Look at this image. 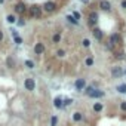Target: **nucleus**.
<instances>
[{"label": "nucleus", "instance_id": "obj_7", "mask_svg": "<svg viewBox=\"0 0 126 126\" xmlns=\"http://www.w3.org/2000/svg\"><path fill=\"white\" fill-rule=\"evenodd\" d=\"M99 8H101L102 11L108 12V11L111 9V5H110V2H107V0H101V2H99Z\"/></svg>", "mask_w": 126, "mask_h": 126}, {"label": "nucleus", "instance_id": "obj_20", "mask_svg": "<svg viewBox=\"0 0 126 126\" xmlns=\"http://www.w3.org/2000/svg\"><path fill=\"white\" fill-rule=\"evenodd\" d=\"M58 125V117L56 116H52L50 117V126H56Z\"/></svg>", "mask_w": 126, "mask_h": 126}, {"label": "nucleus", "instance_id": "obj_18", "mask_svg": "<svg viewBox=\"0 0 126 126\" xmlns=\"http://www.w3.org/2000/svg\"><path fill=\"white\" fill-rule=\"evenodd\" d=\"M85 64H86V67H92L94 65V58L92 56H88L86 61H85Z\"/></svg>", "mask_w": 126, "mask_h": 126}, {"label": "nucleus", "instance_id": "obj_28", "mask_svg": "<svg viewBox=\"0 0 126 126\" xmlns=\"http://www.w3.org/2000/svg\"><path fill=\"white\" fill-rule=\"evenodd\" d=\"M8 22H9V24H14V22H15V16H14V15H9V16H8Z\"/></svg>", "mask_w": 126, "mask_h": 126}, {"label": "nucleus", "instance_id": "obj_30", "mask_svg": "<svg viewBox=\"0 0 126 126\" xmlns=\"http://www.w3.org/2000/svg\"><path fill=\"white\" fill-rule=\"evenodd\" d=\"M120 110H122V111H126V101L120 102Z\"/></svg>", "mask_w": 126, "mask_h": 126}, {"label": "nucleus", "instance_id": "obj_4", "mask_svg": "<svg viewBox=\"0 0 126 126\" xmlns=\"http://www.w3.org/2000/svg\"><path fill=\"white\" fill-rule=\"evenodd\" d=\"M43 52H45V45L40 43V42L36 43V46H34V53H36V55H42Z\"/></svg>", "mask_w": 126, "mask_h": 126}, {"label": "nucleus", "instance_id": "obj_5", "mask_svg": "<svg viewBox=\"0 0 126 126\" xmlns=\"http://www.w3.org/2000/svg\"><path fill=\"white\" fill-rule=\"evenodd\" d=\"M96 21H98V14H96V12H91L89 19H88L89 25H95V24H96Z\"/></svg>", "mask_w": 126, "mask_h": 126}, {"label": "nucleus", "instance_id": "obj_29", "mask_svg": "<svg viewBox=\"0 0 126 126\" xmlns=\"http://www.w3.org/2000/svg\"><path fill=\"white\" fill-rule=\"evenodd\" d=\"M73 16H74V19H77V21L80 19V14H79L77 11H74V12H73Z\"/></svg>", "mask_w": 126, "mask_h": 126}, {"label": "nucleus", "instance_id": "obj_10", "mask_svg": "<svg viewBox=\"0 0 126 126\" xmlns=\"http://www.w3.org/2000/svg\"><path fill=\"white\" fill-rule=\"evenodd\" d=\"M74 86H76V89H77V91H82V89H85V86H86V82H85V79H79V80H76Z\"/></svg>", "mask_w": 126, "mask_h": 126}, {"label": "nucleus", "instance_id": "obj_2", "mask_svg": "<svg viewBox=\"0 0 126 126\" xmlns=\"http://www.w3.org/2000/svg\"><path fill=\"white\" fill-rule=\"evenodd\" d=\"M24 86H25V89H27V91H34V89H36V82H34V79H31V77L25 79Z\"/></svg>", "mask_w": 126, "mask_h": 126}, {"label": "nucleus", "instance_id": "obj_21", "mask_svg": "<svg viewBox=\"0 0 126 126\" xmlns=\"http://www.w3.org/2000/svg\"><path fill=\"white\" fill-rule=\"evenodd\" d=\"M25 67H27V68H34V62L30 61V59H27V61H25Z\"/></svg>", "mask_w": 126, "mask_h": 126}, {"label": "nucleus", "instance_id": "obj_3", "mask_svg": "<svg viewBox=\"0 0 126 126\" xmlns=\"http://www.w3.org/2000/svg\"><path fill=\"white\" fill-rule=\"evenodd\" d=\"M105 95V92L104 91H101V89H94L92 91V94L89 95V98H102Z\"/></svg>", "mask_w": 126, "mask_h": 126}, {"label": "nucleus", "instance_id": "obj_11", "mask_svg": "<svg viewBox=\"0 0 126 126\" xmlns=\"http://www.w3.org/2000/svg\"><path fill=\"white\" fill-rule=\"evenodd\" d=\"M15 12H16V14H24V12H25L24 3H16V5H15Z\"/></svg>", "mask_w": 126, "mask_h": 126}, {"label": "nucleus", "instance_id": "obj_13", "mask_svg": "<svg viewBox=\"0 0 126 126\" xmlns=\"http://www.w3.org/2000/svg\"><path fill=\"white\" fill-rule=\"evenodd\" d=\"M94 36H95L96 40H101V39L104 37V33H102L99 28H95V30H94Z\"/></svg>", "mask_w": 126, "mask_h": 126}, {"label": "nucleus", "instance_id": "obj_12", "mask_svg": "<svg viewBox=\"0 0 126 126\" xmlns=\"http://www.w3.org/2000/svg\"><path fill=\"white\" fill-rule=\"evenodd\" d=\"M92 108H94V111H95V113H101V111L104 110V105H102V102H95Z\"/></svg>", "mask_w": 126, "mask_h": 126}, {"label": "nucleus", "instance_id": "obj_17", "mask_svg": "<svg viewBox=\"0 0 126 126\" xmlns=\"http://www.w3.org/2000/svg\"><path fill=\"white\" fill-rule=\"evenodd\" d=\"M116 89H117L119 94H126V85H125V83H123V85H119Z\"/></svg>", "mask_w": 126, "mask_h": 126}, {"label": "nucleus", "instance_id": "obj_15", "mask_svg": "<svg viewBox=\"0 0 126 126\" xmlns=\"http://www.w3.org/2000/svg\"><path fill=\"white\" fill-rule=\"evenodd\" d=\"M82 119H83V114H82L80 111H74V113H73V120H74V122H80Z\"/></svg>", "mask_w": 126, "mask_h": 126}, {"label": "nucleus", "instance_id": "obj_22", "mask_svg": "<svg viewBox=\"0 0 126 126\" xmlns=\"http://www.w3.org/2000/svg\"><path fill=\"white\" fill-rule=\"evenodd\" d=\"M52 40H53V43H59V40H61V36H59V33H56V34H53V37H52Z\"/></svg>", "mask_w": 126, "mask_h": 126}, {"label": "nucleus", "instance_id": "obj_23", "mask_svg": "<svg viewBox=\"0 0 126 126\" xmlns=\"http://www.w3.org/2000/svg\"><path fill=\"white\" fill-rule=\"evenodd\" d=\"M6 62H8L9 68H14V67H15V62H14V59H12V58H8V59H6Z\"/></svg>", "mask_w": 126, "mask_h": 126}, {"label": "nucleus", "instance_id": "obj_6", "mask_svg": "<svg viewBox=\"0 0 126 126\" xmlns=\"http://www.w3.org/2000/svg\"><path fill=\"white\" fill-rule=\"evenodd\" d=\"M111 76H113V77H122V76H123V70H122L120 67H113Z\"/></svg>", "mask_w": 126, "mask_h": 126}, {"label": "nucleus", "instance_id": "obj_31", "mask_svg": "<svg viewBox=\"0 0 126 126\" xmlns=\"http://www.w3.org/2000/svg\"><path fill=\"white\" fill-rule=\"evenodd\" d=\"M122 8L126 9V0H122Z\"/></svg>", "mask_w": 126, "mask_h": 126}, {"label": "nucleus", "instance_id": "obj_14", "mask_svg": "<svg viewBox=\"0 0 126 126\" xmlns=\"http://www.w3.org/2000/svg\"><path fill=\"white\" fill-rule=\"evenodd\" d=\"M110 42L113 43V45H117V43H120V36L119 34H111V37H110Z\"/></svg>", "mask_w": 126, "mask_h": 126}, {"label": "nucleus", "instance_id": "obj_8", "mask_svg": "<svg viewBox=\"0 0 126 126\" xmlns=\"http://www.w3.org/2000/svg\"><path fill=\"white\" fill-rule=\"evenodd\" d=\"M53 105H55L56 108H64V99H62L61 96H56V98L53 99Z\"/></svg>", "mask_w": 126, "mask_h": 126}, {"label": "nucleus", "instance_id": "obj_9", "mask_svg": "<svg viewBox=\"0 0 126 126\" xmlns=\"http://www.w3.org/2000/svg\"><path fill=\"white\" fill-rule=\"evenodd\" d=\"M43 9H45L46 12H53V11H55V3H53V2H46V3L43 5Z\"/></svg>", "mask_w": 126, "mask_h": 126}, {"label": "nucleus", "instance_id": "obj_1", "mask_svg": "<svg viewBox=\"0 0 126 126\" xmlns=\"http://www.w3.org/2000/svg\"><path fill=\"white\" fill-rule=\"evenodd\" d=\"M40 15H42V8L40 6H31L30 8V16L40 18Z\"/></svg>", "mask_w": 126, "mask_h": 126}, {"label": "nucleus", "instance_id": "obj_19", "mask_svg": "<svg viewBox=\"0 0 126 126\" xmlns=\"http://www.w3.org/2000/svg\"><path fill=\"white\" fill-rule=\"evenodd\" d=\"M67 19H68V22H71V24H76V25L79 24V21H77V19H74V16H73V15H68V16H67Z\"/></svg>", "mask_w": 126, "mask_h": 126}, {"label": "nucleus", "instance_id": "obj_32", "mask_svg": "<svg viewBox=\"0 0 126 126\" xmlns=\"http://www.w3.org/2000/svg\"><path fill=\"white\" fill-rule=\"evenodd\" d=\"M2 40H3V33L0 31V42H2Z\"/></svg>", "mask_w": 126, "mask_h": 126}, {"label": "nucleus", "instance_id": "obj_26", "mask_svg": "<svg viewBox=\"0 0 126 126\" xmlns=\"http://www.w3.org/2000/svg\"><path fill=\"white\" fill-rule=\"evenodd\" d=\"M92 91H94V88H92V86L85 88V94H86V95H91V94H92Z\"/></svg>", "mask_w": 126, "mask_h": 126}, {"label": "nucleus", "instance_id": "obj_16", "mask_svg": "<svg viewBox=\"0 0 126 126\" xmlns=\"http://www.w3.org/2000/svg\"><path fill=\"white\" fill-rule=\"evenodd\" d=\"M12 36H14V40H15V43H16V45H21V43H22V39L16 34V31H15V30H12Z\"/></svg>", "mask_w": 126, "mask_h": 126}, {"label": "nucleus", "instance_id": "obj_33", "mask_svg": "<svg viewBox=\"0 0 126 126\" xmlns=\"http://www.w3.org/2000/svg\"><path fill=\"white\" fill-rule=\"evenodd\" d=\"M3 2H5V0H0V3H3Z\"/></svg>", "mask_w": 126, "mask_h": 126}, {"label": "nucleus", "instance_id": "obj_27", "mask_svg": "<svg viewBox=\"0 0 126 126\" xmlns=\"http://www.w3.org/2000/svg\"><path fill=\"white\" fill-rule=\"evenodd\" d=\"M56 55H58L59 58H62V56H65V50H62V49H59V50L56 52Z\"/></svg>", "mask_w": 126, "mask_h": 126}, {"label": "nucleus", "instance_id": "obj_24", "mask_svg": "<svg viewBox=\"0 0 126 126\" xmlns=\"http://www.w3.org/2000/svg\"><path fill=\"white\" fill-rule=\"evenodd\" d=\"M82 45H83V47H89V46H91V40H89V39H83Z\"/></svg>", "mask_w": 126, "mask_h": 126}, {"label": "nucleus", "instance_id": "obj_25", "mask_svg": "<svg viewBox=\"0 0 126 126\" xmlns=\"http://www.w3.org/2000/svg\"><path fill=\"white\" fill-rule=\"evenodd\" d=\"M71 104H73V99H71V98L64 99V108H65V107H68V105H71Z\"/></svg>", "mask_w": 126, "mask_h": 126}]
</instances>
